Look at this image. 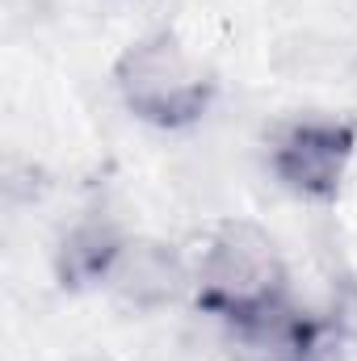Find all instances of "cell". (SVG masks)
Segmentation results:
<instances>
[{"mask_svg":"<svg viewBox=\"0 0 357 361\" xmlns=\"http://www.w3.org/2000/svg\"><path fill=\"white\" fill-rule=\"evenodd\" d=\"M114 89L131 118L156 130H185L210 109L214 76L173 30H152L114 59Z\"/></svg>","mask_w":357,"mask_h":361,"instance_id":"7a4b0ae2","label":"cell"},{"mask_svg":"<svg viewBox=\"0 0 357 361\" xmlns=\"http://www.w3.org/2000/svg\"><path fill=\"white\" fill-rule=\"evenodd\" d=\"M193 302L202 315L219 319L236 341L290 302L286 265L277 244L253 223H219L202 235V248L189 269Z\"/></svg>","mask_w":357,"mask_h":361,"instance_id":"6da1fadb","label":"cell"},{"mask_svg":"<svg viewBox=\"0 0 357 361\" xmlns=\"http://www.w3.org/2000/svg\"><path fill=\"white\" fill-rule=\"evenodd\" d=\"M357 156V118L307 114L286 122L269 143L277 185L303 202H337Z\"/></svg>","mask_w":357,"mask_h":361,"instance_id":"3957f363","label":"cell"},{"mask_svg":"<svg viewBox=\"0 0 357 361\" xmlns=\"http://www.w3.org/2000/svg\"><path fill=\"white\" fill-rule=\"evenodd\" d=\"M126 235L109 223V219H85L76 223L59 248H55V277L63 290H92V286H105L122 252H126Z\"/></svg>","mask_w":357,"mask_h":361,"instance_id":"277c9868","label":"cell"},{"mask_svg":"<svg viewBox=\"0 0 357 361\" xmlns=\"http://www.w3.org/2000/svg\"><path fill=\"white\" fill-rule=\"evenodd\" d=\"M177 281H181V269H177V257L169 248H160V244H135V240L126 244L118 269L109 277V286L122 298H131L135 307H156V302L173 298Z\"/></svg>","mask_w":357,"mask_h":361,"instance_id":"5b68a950","label":"cell"}]
</instances>
